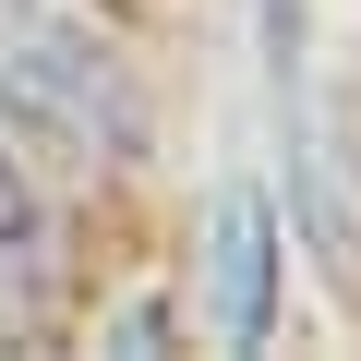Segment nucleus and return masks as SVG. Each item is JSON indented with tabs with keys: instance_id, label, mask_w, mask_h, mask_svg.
Wrapping results in <instances>:
<instances>
[{
	"instance_id": "f03ea898",
	"label": "nucleus",
	"mask_w": 361,
	"mask_h": 361,
	"mask_svg": "<svg viewBox=\"0 0 361 361\" xmlns=\"http://www.w3.org/2000/svg\"><path fill=\"white\" fill-rule=\"evenodd\" d=\"M217 337L229 349L277 337V205L253 193V180L217 193Z\"/></svg>"
},
{
	"instance_id": "f257e3e1",
	"label": "nucleus",
	"mask_w": 361,
	"mask_h": 361,
	"mask_svg": "<svg viewBox=\"0 0 361 361\" xmlns=\"http://www.w3.org/2000/svg\"><path fill=\"white\" fill-rule=\"evenodd\" d=\"M0 133L49 145V157H85V169L133 157V133H145L133 73L73 0H0Z\"/></svg>"
},
{
	"instance_id": "7ed1b4c3",
	"label": "nucleus",
	"mask_w": 361,
	"mask_h": 361,
	"mask_svg": "<svg viewBox=\"0 0 361 361\" xmlns=\"http://www.w3.org/2000/svg\"><path fill=\"white\" fill-rule=\"evenodd\" d=\"M37 253V180H25V145L0 133V265Z\"/></svg>"
}]
</instances>
